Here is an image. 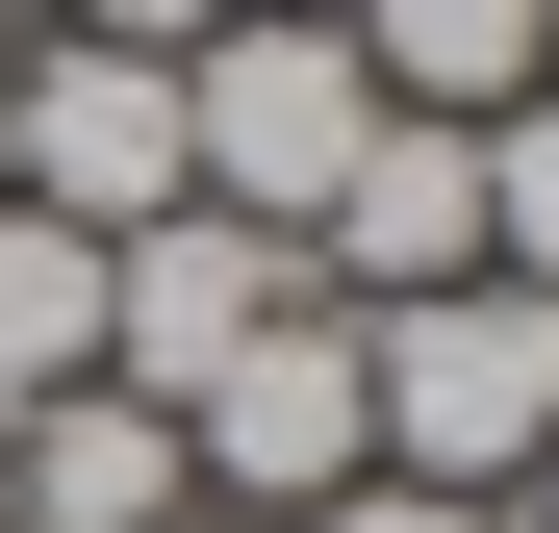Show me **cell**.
Here are the masks:
<instances>
[{
	"label": "cell",
	"instance_id": "14",
	"mask_svg": "<svg viewBox=\"0 0 559 533\" xmlns=\"http://www.w3.org/2000/svg\"><path fill=\"white\" fill-rule=\"evenodd\" d=\"M0 26H51V0H0Z\"/></svg>",
	"mask_w": 559,
	"mask_h": 533
},
{
	"label": "cell",
	"instance_id": "10",
	"mask_svg": "<svg viewBox=\"0 0 559 533\" xmlns=\"http://www.w3.org/2000/svg\"><path fill=\"white\" fill-rule=\"evenodd\" d=\"M484 280H559V76L484 102Z\"/></svg>",
	"mask_w": 559,
	"mask_h": 533
},
{
	"label": "cell",
	"instance_id": "9",
	"mask_svg": "<svg viewBox=\"0 0 559 533\" xmlns=\"http://www.w3.org/2000/svg\"><path fill=\"white\" fill-rule=\"evenodd\" d=\"M0 381H103V229H26V204H0Z\"/></svg>",
	"mask_w": 559,
	"mask_h": 533
},
{
	"label": "cell",
	"instance_id": "15",
	"mask_svg": "<svg viewBox=\"0 0 559 533\" xmlns=\"http://www.w3.org/2000/svg\"><path fill=\"white\" fill-rule=\"evenodd\" d=\"M280 26H331V0H280Z\"/></svg>",
	"mask_w": 559,
	"mask_h": 533
},
{
	"label": "cell",
	"instance_id": "12",
	"mask_svg": "<svg viewBox=\"0 0 559 533\" xmlns=\"http://www.w3.org/2000/svg\"><path fill=\"white\" fill-rule=\"evenodd\" d=\"M51 26H76V51H204L229 0H51Z\"/></svg>",
	"mask_w": 559,
	"mask_h": 533
},
{
	"label": "cell",
	"instance_id": "2",
	"mask_svg": "<svg viewBox=\"0 0 559 533\" xmlns=\"http://www.w3.org/2000/svg\"><path fill=\"white\" fill-rule=\"evenodd\" d=\"M178 153H204V204L306 254V204L356 153H382V76H356V26H280V0H229L204 51H178Z\"/></svg>",
	"mask_w": 559,
	"mask_h": 533
},
{
	"label": "cell",
	"instance_id": "8",
	"mask_svg": "<svg viewBox=\"0 0 559 533\" xmlns=\"http://www.w3.org/2000/svg\"><path fill=\"white\" fill-rule=\"evenodd\" d=\"M331 26H356V76L432 102V128H484V102H534V76H559V0H331Z\"/></svg>",
	"mask_w": 559,
	"mask_h": 533
},
{
	"label": "cell",
	"instance_id": "11",
	"mask_svg": "<svg viewBox=\"0 0 559 533\" xmlns=\"http://www.w3.org/2000/svg\"><path fill=\"white\" fill-rule=\"evenodd\" d=\"M306 533H509V508H457V483H331Z\"/></svg>",
	"mask_w": 559,
	"mask_h": 533
},
{
	"label": "cell",
	"instance_id": "6",
	"mask_svg": "<svg viewBox=\"0 0 559 533\" xmlns=\"http://www.w3.org/2000/svg\"><path fill=\"white\" fill-rule=\"evenodd\" d=\"M306 280H331V305H432V280H484V128L382 102V153L306 204Z\"/></svg>",
	"mask_w": 559,
	"mask_h": 533
},
{
	"label": "cell",
	"instance_id": "4",
	"mask_svg": "<svg viewBox=\"0 0 559 533\" xmlns=\"http://www.w3.org/2000/svg\"><path fill=\"white\" fill-rule=\"evenodd\" d=\"M178 458H204V508H331V483H382V381H356V305L306 280L280 330H229L204 381H178Z\"/></svg>",
	"mask_w": 559,
	"mask_h": 533
},
{
	"label": "cell",
	"instance_id": "7",
	"mask_svg": "<svg viewBox=\"0 0 559 533\" xmlns=\"http://www.w3.org/2000/svg\"><path fill=\"white\" fill-rule=\"evenodd\" d=\"M0 508H26V533H178V508H204V458H178V407L51 381L26 432H0Z\"/></svg>",
	"mask_w": 559,
	"mask_h": 533
},
{
	"label": "cell",
	"instance_id": "5",
	"mask_svg": "<svg viewBox=\"0 0 559 533\" xmlns=\"http://www.w3.org/2000/svg\"><path fill=\"white\" fill-rule=\"evenodd\" d=\"M280 305H306V254H280V229H229V204H153V229L103 254V381H128V407H178V381H204L229 330H280Z\"/></svg>",
	"mask_w": 559,
	"mask_h": 533
},
{
	"label": "cell",
	"instance_id": "16",
	"mask_svg": "<svg viewBox=\"0 0 559 533\" xmlns=\"http://www.w3.org/2000/svg\"><path fill=\"white\" fill-rule=\"evenodd\" d=\"M0 533H26V508H0Z\"/></svg>",
	"mask_w": 559,
	"mask_h": 533
},
{
	"label": "cell",
	"instance_id": "3",
	"mask_svg": "<svg viewBox=\"0 0 559 533\" xmlns=\"http://www.w3.org/2000/svg\"><path fill=\"white\" fill-rule=\"evenodd\" d=\"M0 204L26 229H153V204H204V153H178V51H76V26H26L0 51Z\"/></svg>",
	"mask_w": 559,
	"mask_h": 533
},
{
	"label": "cell",
	"instance_id": "1",
	"mask_svg": "<svg viewBox=\"0 0 559 533\" xmlns=\"http://www.w3.org/2000/svg\"><path fill=\"white\" fill-rule=\"evenodd\" d=\"M356 381H382V483L509 508L559 458V280H432V305H356Z\"/></svg>",
	"mask_w": 559,
	"mask_h": 533
},
{
	"label": "cell",
	"instance_id": "13",
	"mask_svg": "<svg viewBox=\"0 0 559 533\" xmlns=\"http://www.w3.org/2000/svg\"><path fill=\"white\" fill-rule=\"evenodd\" d=\"M509 533H559V458H534V483H509Z\"/></svg>",
	"mask_w": 559,
	"mask_h": 533
},
{
	"label": "cell",
	"instance_id": "17",
	"mask_svg": "<svg viewBox=\"0 0 559 533\" xmlns=\"http://www.w3.org/2000/svg\"><path fill=\"white\" fill-rule=\"evenodd\" d=\"M0 51H26V26H0Z\"/></svg>",
	"mask_w": 559,
	"mask_h": 533
}]
</instances>
